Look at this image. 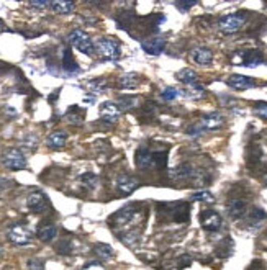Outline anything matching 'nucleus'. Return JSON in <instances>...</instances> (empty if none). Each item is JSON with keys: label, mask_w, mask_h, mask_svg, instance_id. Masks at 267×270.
Segmentation results:
<instances>
[{"label": "nucleus", "mask_w": 267, "mask_h": 270, "mask_svg": "<svg viewBox=\"0 0 267 270\" xmlns=\"http://www.w3.org/2000/svg\"><path fill=\"white\" fill-rule=\"evenodd\" d=\"M95 51L99 52V56L103 61H110V62H116L121 57V48L120 44L115 41V39L110 38H102L97 41L95 44Z\"/></svg>", "instance_id": "nucleus-1"}, {"label": "nucleus", "mask_w": 267, "mask_h": 270, "mask_svg": "<svg viewBox=\"0 0 267 270\" xmlns=\"http://www.w3.org/2000/svg\"><path fill=\"white\" fill-rule=\"evenodd\" d=\"M2 164L9 170H23L27 167V157L22 153L20 149L17 148H10V149H5L4 154H2Z\"/></svg>", "instance_id": "nucleus-2"}, {"label": "nucleus", "mask_w": 267, "mask_h": 270, "mask_svg": "<svg viewBox=\"0 0 267 270\" xmlns=\"http://www.w3.org/2000/svg\"><path fill=\"white\" fill-rule=\"evenodd\" d=\"M69 41H71V44H73L77 51H81L82 54L94 56L95 44L92 43V39H90V36L87 35L86 31H82V30H74V31L69 35Z\"/></svg>", "instance_id": "nucleus-3"}, {"label": "nucleus", "mask_w": 267, "mask_h": 270, "mask_svg": "<svg viewBox=\"0 0 267 270\" xmlns=\"http://www.w3.org/2000/svg\"><path fill=\"white\" fill-rule=\"evenodd\" d=\"M244 20H246L244 13H231V15H226L220 20L218 28L221 33H225V35H234V33H238L243 28Z\"/></svg>", "instance_id": "nucleus-4"}, {"label": "nucleus", "mask_w": 267, "mask_h": 270, "mask_svg": "<svg viewBox=\"0 0 267 270\" xmlns=\"http://www.w3.org/2000/svg\"><path fill=\"white\" fill-rule=\"evenodd\" d=\"M9 239L17 246H28L33 241V233L25 225H14L9 229Z\"/></svg>", "instance_id": "nucleus-5"}, {"label": "nucleus", "mask_w": 267, "mask_h": 270, "mask_svg": "<svg viewBox=\"0 0 267 270\" xmlns=\"http://www.w3.org/2000/svg\"><path fill=\"white\" fill-rule=\"evenodd\" d=\"M27 207L31 213L35 215H41L44 212H48L49 208V201L46 198V195L40 190H35V192H31L28 196H27Z\"/></svg>", "instance_id": "nucleus-6"}, {"label": "nucleus", "mask_w": 267, "mask_h": 270, "mask_svg": "<svg viewBox=\"0 0 267 270\" xmlns=\"http://www.w3.org/2000/svg\"><path fill=\"white\" fill-rule=\"evenodd\" d=\"M200 226L208 233H217L221 228V216L215 210L207 208L200 213Z\"/></svg>", "instance_id": "nucleus-7"}, {"label": "nucleus", "mask_w": 267, "mask_h": 270, "mask_svg": "<svg viewBox=\"0 0 267 270\" xmlns=\"http://www.w3.org/2000/svg\"><path fill=\"white\" fill-rule=\"evenodd\" d=\"M234 62H238V65H244V68H256V65L264 62V57L256 49H247V51L236 52Z\"/></svg>", "instance_id": "nucleus-8"}, {"label": "nucleus", "mask_w": 267, "mask_h": 270, "mask_svg": "<svg viewBox=\"0 0 267 270\" xmlns=\"http://www.w3.org/2000/svg\"><path fill=\"white\" fill-rule=\"evenodd\" d=\"M136 213V208L135 205H128V207H123L121 210H118L115 215H112L108 218V225L112 228H116V226H123L126 225L133 220V216Z\"/></svg>", "instance_id": "nucleus-9"}, {"label": "nucleus", "mask_w": 267, "mask_h": 270, "mask_svg": "<svg viewBox=\"0 0 267 270\" xmlns=\"http://www.w3.org/2000/svg\"><path fill=\"white\" fill-rule=\"evenodd\" d=\"M99 113H100L102 121H105L107 124H113L120 118L121 110H120L118 105L113 103V102H103L99 108Z\"/></svg>", "instance_id": "nucleus-10"}, {"label": "nucleus", "mask_w": 267, "mask_h": 270, "mask_svg": "<svg viewBox=\"0 0 267 270\" xmlns=\"http://www.w3.org/2000/svg\"><path fill=\"white\" fill-rule=\"evenodd\" d=\"M141 48L149 56H159V54H162V51L166 48V39L161 36H153V38L143 39Z\"/></svg>", "instance_id": "nucleus-11"}, {"label": "nucleus", "mask_w": 267, "mask_h": 270, "mask_svg": "<svg viewBox=\"0 0 267 270\" xmlns=\"http://www.w3.org/2000/svg\"><path fill=\"white\" fill-rule=\"evenodd\" d=\"M223 124H225L223 115H220V113H208V115L202 116L198 128L202 131H217V129H220L221 126H223Z\"/></svg>", "instance_id": "nucleus-12"}, {"label": "nucleus", "mask_w": 267, "mask_h": 270, "mask_svg": "<svg viewBox=\"0 0 267 270\" xmlns=\"http://www.w3.org/2000/svg\"><path fill=\"white\" fill-rule=\"evenodd\" d=\"M138 187H140V180L136 179V177L123 174V175L118 177V179H116V190H118V192L123 193V195L133 193Z\"/></svg>", "instance_id": "nucleus-13"}, {"label": "nucleus", "mask_w": 267, "mask_h": 270, "mask_svg": "<svg viewBox=\"0 0 267 270\" xmlns=\"http://www.w3.org/2000/svg\"><path fill=\"white\" fill-rule=\"evenodd\" d=\"M226 84L230 85L233 90H247V89H252L256 87V81L251 77H246V76H241V74H233L228 77Z\"/></svg>", "instance_id": "nucleus-14"}, {"label": "nucleus", "mask_w": 267, "mask_h": 270, "mask_svg": "<svg viewBox=\"0 0 267 270\" xmlns=\"http://www.w3.org/2000/svg\"><path fill=\"white\" fill-rule=\"evenodd\" d=\"M226 212L233 220H241L247 212V203L243 198H231L226 205Z\"/></svg>", "instance_id": "nucleus-15"}, {"label": "nucleus", "mask_w": 267, "mask_h": 270, "mask_svg": "<svg viewBox=\"0 0 267 270\" xmlns=\"http://www.w3.org/2000/svg\"><path fill=\"white\" fill-rule=\"evenodd\" d=\"M153 161H154V151H151L148 146H141V148L136 149L135 162L140 169L153 167Z\"/></svg>", "instance_id": "nucleus-16"}, {"label": "nucleus", "mask_w": 267, "mask_h": 270, "mask_svg": "<svg viewBox=\"0 0 267 270\" xmlns=\"http://www.w3.org/2000/svg\"><path fill=\"white\" fill-rule=\"evenodd\" d=\"M56 236H57V229L54 225H51V223H44V225H41L36 231V238L41 242H46V244L53 241Z\"/></svg>", "instance_id": "nucleus-17"}, {"label": "nucleus", "mask_w": 267, "mask_h": 270, "mask_svg": "<svg viewBox=\"0 0 267 270\" xmlns=\"http://www.w3.org/2000/svg\"><path fill=\"white\" fill-rule=\"evenodd\" d=\"M68 141V133H64V131H53L49 136H48V140H46V146L49 149H62L64 148V144H66Z\"/></svg>", "instance_id": "nucleus-18"}, {"label": "nucleus", "mask_w": 267, "mask_h": 270, "mask_svg": "<svg viewBox=\"0 0 267 270\" xmlns=\"http://www.w3.org/2000/svg\"><path fill=\"white\" fill-rule=\"evenodd\" d=\"M193 174H195V170L190 164H180V166L174 167L171 170V177L174 180H187V179H190V177H193Z\"/></svg>", "instance_id": "nucleus-19"}, {"label": "nucleus", "mask_w": 267, "mask_h": 270, "mask_svg": "<svg viewBox=\"0 0 267 270\" xmlns=\"http://www.w3.org/2000/svg\"><path fill=\"white\" fill-rule=\"evenodd\" d=\"M193 61L200 65H208L213 61V52L208 48H195L192 52Z\"/></svg>", "instance_id": "nucleus-20"}, {"label": "nucleus", "mask_w": 267, "mask_h": 270, "mask_svg": "<svg viewBox=\"0 0 267 270\" xmlns=\"http://www.w3.org/2000/svg\"><path fill=\"white\" fill-rule=\"evenodd\" d=\"M62 69L68 72V74H77L81 69L79 65L76 64V59L73 57V52L71 49H64L62 52Z\"/></svg>", "instance_id": "nucleus-21"}, {"label": "nucleus", "mask_w": 267, "mask_h": 270, "mask_svg": "<svg viewBox=\"0 0 267 270\" xmlns=\"http://www.w3.org/2000/svg\"><path fill=\"white\" fill-rule=\"evenodd\" d=\"M118 84H120L121 89L133 90V89H136V87L140 85V76L136 74V72H128V74H125V76L120 77Z\"/></svg>", "instance_id": "nucleus-22"}, {"label": "nucleus", "mask_w": 267, "mask_h": 270, "mask_svg": "<svg viewBox=\"0 0 267 270\" xmlns=\"http://www.w3.org/2000/svg\"><path fill=\"white\" fill-rule=\"evenodd\" d=\"M51 9L57 15H69V13L74 12V4L73 2H66V0H56V2H51Z\"/></svg>", "instance_id": "nucleus-23"}, {"label": "nucleus", "mask_w": 267, "mask_h": 270, "mask_svg": "<svg viewBox=\"0 0 267 270\" xmlns=\"http://www.w3.org/2000/svg\"><path fill=\"white\" fill-rule=\"evenodd\" d=\"M177 81L185 85H197V72L192 69H182L177 72Z\"/></svg>", "instance_id": "nucleus-24"}, {"label": "nucleus", "mask_w": 267, "mask_h": 270, "mask_svg": "<svg viewBox=\"0 0 267 270\" xmlns=\"http://www.w3.org/2000/svg\"><path fill=\"white\" fill-rule=\"evenodd\" d=\"M138 97H135V95H126V97H120L118 98V107L120 110H133L136 105H138Z\"/></svg>", "instance_id": "nucleus-25"}, {"label": "nucleus", "mask_w": 267, "mask_h": 270, "mask_svg": "<svg viewBox=\"0 0 267 270\" xmlns=\"http://www.w3.org/2000/svg\"><path fill=\"white\" fill-rule=\"evenodd\" d=\"M94 252L99 255L100 259H110V257H113V249L110 247L108 244H103V242H99V244H95Z\"/></svg>", "instance_id": "nucleus-26"}, {"label": "nucleus", "mask_w": 267, "mask_h": 270, "mask_svg": "<svg viewBox=\"0 0 267 270\" xmlns=\"http://www.w3.org/2000/svg\"><path fill=\"white\" fill-rule=\"evenodd\" d=\"M81 182H82V185L86 187L87 190H94L97 185H99V177H97L95 174H84L81 175Z\"/></svg>", "instance_id": "nucleus-27"}, {"label": "nucleus", "mask_w": 267, "mask_h": 270, "mask_svg": "<svg viewBox=\"0 0 267 270\" xmlns=\"http://www.w3.org/2000/svg\"><path fill=\"white\" fill-rule=\"evenodd\" d=\"M190 200H192V201H200V203H213V201H215V196H213L210 192L204 190V192L193 193V195L190 196Z\"/></svg>", "instance_id": "nucleus-28"}, {"label": "nucleus", "mask_w": 267, "mask_h": 270, "mask_svg": "<svg viewBox=\"0 0 267 270\" xmlns=\"http://www.w3.org/2000/svg\"><path fill=\"white\" fill-rule=\"evenodd\" d=\"M265 212L262 208H257V207H254V208H251V212H249V221L251 223H254V225H256V223H260L262 220H265Z\"/></svg>", "instance_id": "nucleus-29"}, {"label": "nucleus", "mask_w": 267, "mask_h": 270, "mask_svg": "<svg viewBox=\"0 0 267 270\" xmlns=\"http://www.w3.org/2000/svg\"><path fill=\"white\" fill-rule=\"evenodd\" d=\"M87 89L94 94H100L105 89V81L103 79H95V81H89L87 82Z\"/></svg>", "instance_id": "nucleus-30"}, {"label": "nucleus", "mask_w": 267, "mask_h": 270, "mask_svg": "<svg viewBox=\"0 0 267 270\" xmlns=\"http://www.w3.org/2000/svg\"><path fill=\"white\" fill-rule=\"evenodd\" d=\"M180 95V92L177 90V89H174V87H166L164 90L161 92V97L164 98L166 102H172V100H175Z\"/></svg>", "instance_id": "nucleus-31"}, {"label": "nucleus", "mask_w": 267, "mask_h": 270, "mask_svg": "<svg viewBox=\"0 0 267 270\" xmlns=\"http://www.w3.org/2000/svg\"><path fill=\"white\" fill-rule=\"evenodd\" d=\"M254 113L262 120H267V102H257L254 105Z\"/></svg>", "instance_id": "nucleus-32"}, {"label": "nucleus", "mask_w": 267, "mask_h": 270, "mask_svg": "<svg viewBox=\"0 0 267 270\" xmlns=\"http://www.w3.org/2000/svg\"><path fill=\"white\" fill-rule=\"evenodd\" d=\"M192 92H184V95L185 97H192V98H200V97H204L205 94V90L204 87H200V85H192Z\"/></svg>", "instance_id": "nucleus-33"}, {"label": "nucleus", "mask_w": 267, "mask_h": 270, "mask_svg": "<svg viewBox=\"0 0 267 270\" xmlns=\"http://www.w3.org/2000/svg\"><path fill=\"white\" fill-rule=\"evenodd\" d=\"M56 251L62 254V255H68L73 252V247H71V241H61L59 242V246L56 247Z\"/></svg>", "instance_id": "nucleus-34"}, {"label": "nucleus", "mask_w": 267, "mask_h": 270, "mask_svg": "<svg viewBox=\"0 0 267 270\" xmlns=\"http://www.w3.org/2000/svg\"><path fill=\"white\" fill-rule=\"evenodd\" d=\"M28 268L30 270H44V262L41 259H30Z\"/></svg>", "instance_id": "nucleus-35"}, {"label": "nucleus", "mask_w": 267, "mask_h": 270, "mask_svg": "<svg viewBox=\"0 0 267 270\" xmlns=\"http://www.w3.org/2000/svg\"><path fill=\"white\" fill-rule=\"evenodd\" d=\"M195 5H197V2H182V0H180V2H175V7H177V9H179L182 13L188 12V10H190L192 7H195Z\"/></svg>", "instance_id": "nucleus-36"}, {"label": "nucleus", "mask_w": 267, "mask_h": 270, "mask_svg": "<svg viewBox=\"0 0 267 270\" xmlns=\"http://www.w3.org/2000/svg\"><path fill=\"white\" fill-rule=\"evenodd\" d=\"M28 5L33 7V9L44 10V9H48V7L51 5V2H46V0H33V2H30Z\"/></svg>", "instance_id": "nucleus-37"}, {"label": "nucleus", "mask_w": 267, "mask_h": 270, "mask_svg": "<svg viewBox=\"0 0 267 270\" xmlns=\"http://www.w3.org/2000/svg\"><path fill=\"white\" fill-rule=\"evenodd\" d=\"M82 270H105V267H103L100 262H89Z\"/></svg>", "instance_id": "nucleus-38"}, {"label": "nucleus", "mask_w": 267, "mask_h": 270, "mask_svg": "<svg viewBox=\"0 0 267 270\" xmlns=\"http://www.w3.org/2000/svg\"><path fill=\"white\" fill-rule=\"evenodd\" d=\"M7 187H10V180L4 179V177H0V190H4V188H7Z\"/></svg>", "instance_id": "nucleus-39"}]
</instances>
